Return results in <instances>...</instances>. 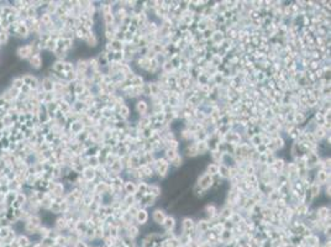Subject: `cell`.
Returning <instances> with one entry per match:
<instances>
[{
	"label": "cell",
	"instance_id": "cell-12",
	"mask_svg": "<svg viewBox=\"0 0 331 247\" xmlns=\"http://www.w3.org/2000/svg\"><path fill=\"white\" fill-rule=\"evenodd\" d=\"M182 247H185V246H182Z\"/></svg>",
	"mask_w": 331,
	"mask_h": 247
},
{
	"label": "cell",
	"instance_id": "cell-11",
	"mask_svg": "<svg viewBox=\"0 0 331 247\" xmlns=\"http://www.w3.org/2000/svg\"><path fill=\"white\" fill-rule=\"evenodd\" d=\"M120 111H121V114H122L124 116H127V115H129V108L124 105V106H121V110H120Z\"/></svg>",
	"mask_w": 331,
	"mask_h": 247
},
{
	"label": "cell",
	"instance_id": "cell-6",
	"mask_svg": "<svg viewBox=\"0 0 331 247\" xmlns=\"http://www.w3.org/2000/svg\"><path fill=\"white\" fill-rule=\"evenodd\" d=\"M136 109H137V111H139V113L143 114L145 111L147 110V104L145 101H139V103H137V105H136Z\"/></svg>",
	"mask_w": 331,
	"mask_h": 247
},
{
	"label": "cell",
	"instance_id": "cell-8",
	"mask_svg": "<svg viewBox=\"0 0 331 247\" xmlns=\"http://www.w3.org/2000/svg\"><path fill=\"white\" fill-rule=\"evenodd\" d=\"M136 189H137V188H136V185H135L134 183H127V184H126V190L129 191L130 194H134L135 191H136Z\"/></svg>",
	"mask_w": 331,
	"mask_h": 247
},
{
	"label": "cell",
	"instance_id": "cell-5",
	"mask_svg": "<svg viewBox=\"0 0 331 247\" xmlns=\"http://www.w3.org/2000/svg\"><path fill=\"white\" fill-rule=\"evenodd\" d=\"M219 173V166L218 164H209L208 167V174L209 176H214Z\"/></svg>",
	"mask_w": 331,
	"mask_h": 247
},
{
	"label": "cell",
	"instance_id": "cell-1",
	"mask_svg": "<svg viewBox=\"0 0 331 247\" xmlns=\"http://www.w3.org/2000/svg\"><path fill=\"white\" fill-rule=\"evenodd\" d=\"M198 184L200 185L202 189H208V188L211 187V184H212V177L209 176L208 173H205V174H203L200 178H199V183Z\"/></svg>",
	"mask_w": 331,
	"mask_h": 247
},
{
	"label": "cell",
	"instance_id": "cell-2",
	"mask_svg": "<svg viewBox=\"0 0 331 247\" xmlns=\"http://www.w3.org/2000/svg\"><path fill=\"white\" fill-rule=\"evenodd\" d=\"M166 214H164V211L163 210H161V209H157V210H155L153 211V214H152V219H153V221L156 222V224H160V225H163V222H164V220H166Z\"/></svg>",
	"mask_w": 331,
	"mask_h": 247
},
{
	"label": "cell",
	"instance_id": "cell-9",
	"mask_svg": "<svg viewBox=\"0 0 331 247\" xmlns=\"http://www.w3.org/2000/svg\"><path fill=\"white\" fill-rule=\"evenodd\" d=\"M167 156L169 157L171 160H174L176 157H177V153H176V151H174V150H172V148H171V150H168V151H167Z\"/></svg>",
	"mask_w": 331,
	"mask_h": 247
},
{
	"label": "cell",
	"instance_id": "cell-3",
	"mask_svg": "<svg viewBox=\"0 0 331 247\" xmlns=\"http://www.w3.org/2000/svg\"><path fill=\"white\" fill-rule=\"evenodd\" d=\"M136 219H137V221H139L140 224H145L147 221V219H148L147 211L146 210H139V211H137V214H136Z\"/></svg>",
	"mask_w": 331,
	"mask_h": 247
},
{
	"label": "cell",
	"instance_id": "cell-10",
	"mask_svg": "<svg viewBox=\"0 0 331 247\" xmlns=\"http://www.w3.org/2000/svg\"><path fill=\"white\" fill-rule=\"evenodd\" d=\"M327 211H329V210H327L326 208H321V209L319 210V212H320V217H322V219H324V217H327V215H329V214H327Z\"/></svg>",
	"mask_w": 331,
	"mask_h": 247
},
{
	"label": "cell",
	"instance_id": "cell-4",
	"mask_svg": "<svg viewBox=\"0 0 331 247\" xmlns=\"http://www.w3.org/2000/svg\"><path fill=\"white\" fill-rule=\"evenodd\" d=\"M174 225H176V221H174V219L173 217H166V220H164V222H163V226L167 230H171V229H173L174 228Z\"/></svg>",
	"mask_w": 331,
	"mask_h": 247
},
{
	"label": "cell",
	"instance_id": "cell-7",
	"mask_svg": "<svg viewBox=\"0 0 331 247\" xmlns=\"http://www.w3.org/2000/svg\"><path fill=\"white\" fill-rule=\"evenodd\" d=\"M183 228L185 230H192L193 228H194V222H193V220H190V219H185V220L183 221Z\"/></svg>",
	"mask_w": 331,
	"mask_h": 247
}]
</instances>
